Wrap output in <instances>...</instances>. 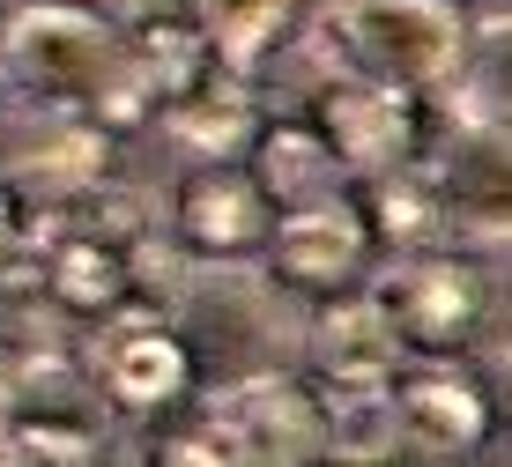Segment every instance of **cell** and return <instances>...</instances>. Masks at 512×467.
<instances>
[{
  "mask_svg": "<svg viewBox=\"0 0 512 467\" xmlns=\"http://www.w3.org/2000/svg\"><path fill=\"white\" fill-rule=\"evenodd\" d=\"M0 67L23 97H38L52 119H90V127H134V75L127 38L82 0H30L0 30Z\"/></svg>",
  "mask_w": 512,
  "mask_h": 467,
  "instance_id": "obj_1",
  "label": "cell"
},
{
  "mask_svg": "<svg viewBox=\"0 0 512 467\" xmlns=\"http://www.w3.org/2000/svg\"><path fill=\"white\" fill-rule=\"evenodd\" d=\"M334 75L386 82L401 97L438 89L468 67V30L446 0H334L320 15Z\"/></svg>",
  "mask_w": 512,
  "mask_h": 467,
  "instance_id": "obj_2",
  "label": "cell"
},
{
  "mask_svg": "<svg viewBox=\"0 0 512 467\" xmlns=\"http://www.w3.org/2000/svg\"><path fill=\"white\" fill-rule=\"evenodd\" d=\"M97 416L90 393L60 356L30 364L15 386H0V467H97Z\"/></svg>",
  "mask_w": 512,
  "mask_h": 467,
  "instance_id": "obj_3",
  "label": "cell"
},
{
  "mask_svg": "<svg viewBox=\"0 0 512 467\" xmlns=\"http://www.w3.org/2000/svg\"><path fill=\"white\" fill-rule=\"evenodd\" d=\"M372 304L386 312V327H394L401 349L438 356V349H453V341H468V327L483 319V275H475L468 260H453V253H416V260L386 267Z\"/></svg>",
  "mask_w": 512,
  "mask_h": 467,
  "instance_id": "obj_4",
  "label": "cell"
},
{
  "mask_svg": "<svg viewBox=\"0 0 512 467\" xmlns=\"http://www.w3.org/2000/svg\"><path fill=\"white\" fill-rule=\"evenodd\" d=\"M216 423L238 438V453L253 467H312L327 453V408L297 379H275V371L238 379L216 401Z\"/></svg>",
  "mask_w": 512,
  "mask_h": 467,
  "instance_id": "obj_5",
  "label": "cell"
},
{
  "mask_svg": "<svg viewBox=\"0 0 512 467\" xmlns=\"http://www.w3.org/2000/svg\"><path fill=\"white\" fill-rule=\"evenodd\" d=\"M149 260V238H112V230L90 223H67L60 238L45 245V304L52 312H75V319H127L134 304V275Z\"/></svg>",
  "mask_w": 512,
  "mask_h": 467,
  "instance_id": "obj_6",
  "label": "cell"
},
{
  "mask_svg": "<svg viewBox=\"0 0 512 467\" xmlns=\"http://www.w3.org/2000/svg\"><path fill=\"white\" fill-rule=\"evenodd\" d=\"M171 223H179V238L208 260H238V253H253V245L275 238L268 193L238 164H193L179 186H171Z\"/></svg>",
  "mask_w": 512,
  "mask_h": 467,
  "instance_id": "obj_7",
  "label": "cell"
},
{
  "mask_svg": "<svg viewBox=\"0 0 512 467\" xmlns=\"http://www.w3.org/2000/svg\"><path fill=\"white\" fill-rule=\"evenodd\" d=\"M438 186V215L446 230L468 238H512V127H468L453 134V149L431 171Z\"/></svg>",
  "mask_w": 512,
  "mask_h": 467,
  "instance_id": "obj_8",
  "label": "cell"
},
{
  "mask_svg": "<svg viewBox=\"0 0 512 467\" xmlns=\"http://www.w3.org/2000/svg\"><path fill=\"white\" fill-rule=\"evenodd\" d=\"M320 134L342 156V171L386 178L409 164V97L386 82H364V75H334L320 89Z\"/></svg>",
  "mask_w": 512,
  "mask_h": 467,
  "instance_id": "obj_9",
  "label": "cell"
},
{
  "mask_svg": "<svg viewBox=\"0 0 512 467\" xmlns=\"http://www.w3.org/2000/svg\"><path fill=\"white\" fill-rule=\"evenodd\" d=\"M90 371H97V386L112 393V401H127V408H164V401H179L186 379H193L186 341L156 312L112 319V327L97 334V349H90Z\"/></svg>",
  "mask_w": 512,
  "mask_h": 467,
  "instance_id": "obj_10",
  "label": "cell"
},
{
  "mask_svg": "<svg viewBox=\"0 0 512 467\" xmlns=\"http://www.w3.org/2000/svg\"><path fill=\"white\" fill-rule=\"evenodd\" d=\"M364 253H372V223L349 201L297 208V215H282L275 238H268V260L290 290H342V282H357Z\"/></svg>",
  "mask_w": 512,
  "mask_h": 467,
  "instance_id": "obj_11",
  "label": "cell"
},
{
  "mask_svg": "<svg viewBox=\"0 0 512 467\" xmlns=\"http://www.w3.org/2000/svg\"><path fill=\"white\" fill-rule=\"evenodd\" d=\"M394 401V438L416 445L431 460H453V453H475L490 430V408L461 371H409L401 386H386Z\"/></svg>",
  "mask_w": 512,
  "mask_h": 467,
  "instance_id": "obj_12",
  "label": "cell"
},
{
  "mask_svg": "<svg viewBox=\"0 0 512 467\" xmlns=\"http://www.w3.org/2000/svg\"><path fill=\"white\" fill-rule=\"evenodd\" d=\"M312 356H320L334 393H386L401 341H394V327H386V312L372 297H342L320 319V334H312Z\"/></svg>",
  "mask_w": 512,
  "mask_h": 467,
  "instance_id": "obj_13",
  "label": "cell"
},
{
  "mask_svg": "<svg viewBox=\"0 0 512 467\" xmlns=\"http://www.w3.org/2000/svg\"><path fill=\"white\" fill-rule=\"evenodd\" d=\"M253 178H260V193L282 208V215H297V208H320L334 201V186H342V156L327 149V134H312V127H268L253 141Z\"/></svg>",
  "mask_w": 512,
  "mask_h": 467,
  "instance_id": "obj_14",
  "label": "cell"
},
{
  "mask_svg": "<svg viewBox=\"0 0 512 467\" xmlns=\"http://www.w3.org/2000/svg\"><path fill=\"white\" fill-rule=\"evenodd\" d=\"M164 127L193 149V164H231V156L245 149V134H253V104H245L238 82H216V75H208V82L179 104V112L164 119Z\"/></svg>",
  "mask_w": 512,
  "mask_h": 467,
  "instance_id": "obj_15",
  "label": "cell"
},
{
  "mask_svg": "<svg viewBox=\"0 0 512 467\" xmlns=\"http://www.w3.org/2000/svg\"><path fill=\"white\" fill-rule=\"evenodd\" d=\"M290 23V0H193V30L208 38V52L223 60V75L253 67L275 45V30Z\"/></svg>",
  "mask_w": 512,
  "mask_h": 467,
  "instance_id": "obj_16",
  "label": "cell"
},
{
  "mask_svg": "<svg viewBox=\"0 0 512 467\" xmlns=\"http://www.w3.org/2000/svg\"><path fill=\"white\" fill-rule=\"evenodd\" d=\"M468 127H512V23H490L468 45Z\"/></svg>",
  "mask_w": 512,
  "mask_h": 467,
  "instance_id": "obj_17",
  "label": "cell"
},
{
  "mask_svg": "<svg viewBox=\"0 0 512 467\" xmlns=\"http://www.w3.org/2000/svg\"><path fill=\"white\" fill-rule=\"evenodd\" d=\"M379 230H386L394 245H423L431 230H446L431 171H386V178H379Z\"/></svg>",
  "mask_w": 512,
  "mask_h": 467,
  "instance_id": "obj_18",
  "label": "cell"
},
{
  "mask_svg": "<svg viewBox=\"0 0 512 467\" xmlns=\"http://www.w3.org/2000/svg\"><path fill=\"white\" fill-rule=\"evenodd\" d=\"M156 467H253L238 453V438L223 430L216 416L208 423H186V430H171L164 445H156Z\"/></svg>",
  "mask_w": 512,
  "mask_h": 467,
  "instance_id": "obj_19",
  "label": "cell"
},
{
  "mask_svg": "<svg viewBox=\"0 0 512 467\" xmlns=\"http://www.w3.org/2000/svg\"><path fill=\"white\" fill-rule=\"evenodd\" d=\"M30 193H38V186H30V178L23 171H8V164H0V253H8V245H23V215H30Z\"/></svg>",
  "mask_w": 512,
  "mask_h": 467,
  "instance_id": "obj_20",
  "label": "cell"
},
{
  "mask_svg": "<svg viewBox=\"0 0 512 467\" xmlns=\"http://www.w3.org/2000/svg\"><path fill=\"white\" fill-rule=\"evenodd\" d=\"M498 386H505V408H512V341H505V356H498Z\"/></svg>",
  "mask_w": 512,
  "mask_h": 467,
  "instance_id": "obj_21",
  "label": "cell"
}]
</instances>
